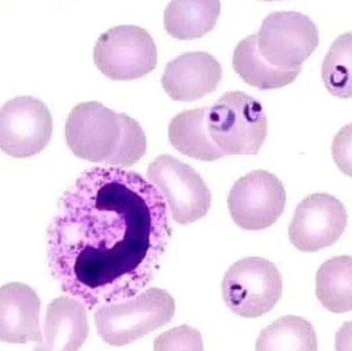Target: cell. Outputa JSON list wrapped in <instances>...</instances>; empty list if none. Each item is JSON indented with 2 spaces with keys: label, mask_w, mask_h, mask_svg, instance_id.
Listing matches in <instances>:
<instances>
[{
  "label": "cell",
  "mask_w": 352,
  "mask_h": 351,
  "mask_svg": "<svg viewBox=\"0 0 352 351\" xmlns=\"http://www.w3.org/2000/svg\"><path fill=\"white\" fill-rule=\"evenodd\" d=\"M164 198L140 174L84 172L63 194L47 230L52 275L91 310L131 299L152 279L170 236Z\"/></svg>",
  "instance_id": "1"
},
{
  "label": "cell",
  "mask_w": 352,
  "mask_h": 351,
  "mask_svg": "<svg viewBox=\"0 0 352 351\" xmlns=\"http://www.w3.org/2000/svg\"><path fill=\"white\" fill-rule=\"evenodd\" d=\"M65 135L78 157L117 168L135 163L146 150V135L140 124L97 101L73 107L65 122Z\"/></svg>",
  "instance_id": "2"
},
{
  "label": "cell",
  "mask_w": 352,
  "mask_h": 351,
  "mask_svg": "<svg viewBox=\"0 0 352 351\" xmlns=\"http://www.w3.org/2000/svg\"><path fill=\"white\" fill-rule=\"evenodd\" d=\"M210 136L226 155H256L267 132V120L261 103L242 91H230L208 106Z\"/></svg>",
  "instance_id": "3"
},
{
  "label": "cell",
  "mask_w": 352,
  "mask_h": 351,
  "mask_svg": "<svg viewBox=\"0 0 352 351\" xmlns=\"http://www.w3.org/2000/svg\"><path fill=\"white\" fill-rule=\"evenodd\" d=\"M175 311L173 297L164 289L151 287L128 300L98 307L94 317L102 339L122 346L165 325Z\"/></svg>",
  "instance_id": "4"
},
{
  "label": "cell",
  "mask_w": 352,
  "mask_h": 351,
  "mask_svg": "<svg viewBox=\"0 0 352 351\" xmlns=\"http://www.w3.org/2000/svg\"><path fill=\"white\" fill-rule=\"evenodd\" d=\"M223 299L235 314L246 318L270 311L282 295L283 280L272 262L248 257L234 262L221 283Z\"/></svg>",
  "instance_id": "5"
},
{
  "label": "cell",
  "mask_w": 352,
  "mask_h": 351,
  "mask_svg": "<svg viewBox=\"0 0 352 351\" xmlns=\"http://www.w3.org/2000/svg\"><path fill=\"white\" fill-rule=\"evenodd\" d=\"M93 56L98 69L107 78L130 80L141 78L155 68L157 52L146 29L121 25L100 35Z\"/></svg>",
  "instance_id": "6"
},
{
  "label": "cell",
  "mask_w": 352,
  "mask_h": 351,
  "mask_svg": "<svg viewBox=\"0 0 352 351\" xmlns=\"http://www.w3.org/2000/svg\"><path fill=\"white\" fill-rule=\"evenodd\" d=\"M256 37L262 56L283 69L301 67L319 43L314 23L307 15L294 11L270 14L263 19Z\"/></svg>",
  "instance_id": "7"
},
{
  "label": "cell",
  "mask_w": 352,
  "mask_h": 351,
  "mask_svg": "<svg viewBox=\"0 0 352 351\" xmlns=\"http://www.w3.org/2000/svg\"><path fill=\"white\" fill-rule=\"evenodd\" d=\"M147 177L165 197L172 218L177 223L187 225L208 212L210 192L190 165L170 155L163 154L149 164Z\"/></svg>",
  "instance_id": "8"
},
{
  "label": "cell",
  "mask_w": 352,
  "mask_h": 351,
  "mask_svg": "<svg viewBox=\"0 0 352 351\" xmlns=\"http://www.w3.org/2000/svg\"><path fill=\"white\" fill-rule=\"evenodd\" d=\"M53 120L47 105L33 96H18L0 111V146L6 154L25 158L40 152L48 144Z\"/></svg>",
  "instance_id": "9"
},
{
  "label": "cell",
  "mask_w": 352,
  "mask_h": 351,
  "mask_svg": "<svg viewBox=\"0 0 352 351\" xmlns=\"http://www.w3.org/2000/svg\"><path fill=\"white\" fill-rule=\"evenodd\" d=\"M285 203L282 182L263 170L252 171L239 179L228 198L233 220L246 230H260L273 225L283 214Z\"/></svg>",
  "instance_id": "10"
},
{
  "label": "cell",
  "mask_w": 352,
  "mask_h": 351,
  "mask_svg": "<svg viewBox=\"0 0 352 351\" xmlns=\"http://www.w3.org/2000/svg\"><path fill=\"white\" fill-rule=\"evenodd\" d=\"M343 203L328 193H314L296 207L288 227L292 244L299 251L313 253L333 245L347 225Z\"/></svg>",
  "instance_id": "11"
},
{
  "label": "cell",
  "mask_w": 352,
  "mask_h": 351,
  "mask_svg": "<svg viewBox=\"0 0 352 351\" xmlns=\"http://www.w3.org/2000/svg\"><path fill=\"white\" fill-rule=\"evenodd\" d=\"M221 78V66L212 55L189 52L167 63L161 84L172 100L190 102L213 92Z\"/></svg>",
  "instance_id": "12"
},
{
  "label": "cell",
  "mask_w": 352,
  "mask_h": 351,
  "mask_svg": "<svg viewBox=\"0 0 352 351\" xmlns=\"http://www.w3.org/2000/svg\"><path fill=\"white\" fill-rule=\"evenodd\" d=\"M41 301L29 286L20 282L0 290V337L12 343L42 341L39 324Z\"/></svg>",
  "instance_id": "13"
},
{
  "label": "cell",
  "mask_w": 352,
  "mask_h": 351,
  "mask_svg": "<svg viewBox=\"0 0 352 351\" xmlns=\"http://www.w3.org/2000/svg\"><path fill=\"white\" fill-rule=\"evenodd\" d=\"M89 333L84 304L60 296L47 305L44 337L33 351H78Z\"/></svg>",
  "instance_id": "14"
},
{
  "label": "cell",
  "mask_w": 352,
  "mask_h": 351,
  "mask_svg": "<svg viewBox=\"0 0 352 351\" xmlns=\"http://www.w3.org/2000/svg\"><path fill=\"white\" fill-rule=\"evenodd\" d=\"M208 106L185 110L168 125V139L181 153L202 161H212L225 156L210 136L206 125Z\"/></svg>",
  "instance_id": "15"
},
{
  "label": "cell",
  "mask_w": 352,
  "mask_h": 351,
  "mask_svg": "<svg viewBox=\"0 0 352 351\" xmlns=\"http://www.w3.org/2000/svg\"><path fill=\"white\" fill-rule=\"evenodd\" d=\"M232 67L243 81L260 90L286 86L295 80L301 71V67L283 69L268 63L258 51L256 34L239 43L233 53Z\"/></svg>",
  "instance_id": "16"
},
{
  "label": "cell",
  "mask_w": 352,
  "mask_h": 351,
  "mask_svg": "<svg viewBox=\"0 0 352 351\" xmlns=\"http://www.w3.org/2000/svg\"><path fill=\"white\" fill-rule=\"evenodd\" d=\"M220 12L217 0L171 1L164 10V28L179 40L200 38L214 28Z\"/></svg>",
  "instance_id": "17"
},
{
  "label": "cell",
  "mask_w": 352,
  "mask_h": 351,
  "mask_svg": "<svg viewBox=\"0 0 352 351\" xmlns=\"http://www.w3.org/2000/svg\"><path fill=\"white\" fill-rule=\"evenodd\" d=\"M316 295L332 313L352 311V256H333L320 266L316 273Z\"/></svg>",
  "instance_id": "18"
},
{
  "label": "cell",
  "mask_w": 352,
  "mask_h": 351,
  "mask_svg": "<svg viewBox=\"0 0 352 351\" xmlns=\"http://www.w3.org/2000/svg\"><path fill=\"white\" fill-rule=\"evenodd\" d=\"M255 348L256 351H318V338L308 320L287 315L261 331Z\"/></svg>",
  "instance_id": "19"
},
{
  "label": "cell",
  "mask_w": 352,
  "mask_h": 351,
  "mask_svg": "<svg viewBox=\"0 0 352 351\" xmlns=\"http://www.w3.org/2000/svg\"><path fill=\"white\" fill-rule=\"evenodd\" d=\"M321 75L327 89L340 98H352V32L332 43L324 58Z\"/></svg>",
  "instance_id": "20"
},
{
  "label": "cell",
  "mask_w": 352,
  "mask_h": 351,
  "mask_svg": "<svg viewBox=\"0 0 352 351\" xmlns=\"http://www.w3.org/2000/svg\"><path fill=\"white\" fill-rule=\"evenodd\" d=\"M153 351H204L201 332L187 324L174 327L155 338Z\"/></svg>",
  "instance_id": "21"
},
{
  "label": "cell",
  "mask_w": 352,
  "mask_h": 351,
  "mask_svg": "<svg viewBox=\"0 0 352 351\" xmlns=\"http://www.w3.org/2000/svg\"><path fill=\"white\" fill-rule=\"evenodd\" d=\"M331 155L340 171L352 177V123L343 126L334 136Z\"/></svg>",
  "instance_id": "22"
},
{
  "label": "cell",
  "mask_w": 352,
  "mask_h": 351,
  "mask_svg": "<svg viewBox=\"0 0 352 351\" xmlns=\"http://www.w3.org/2000/svg\"><path fill=\"white\" fill-rule=\"evenodd\" d=\"M336 351H352V321L344 322L335 336Z\"/></svg>",
  "instance_id": "23"
}]
</instances>
